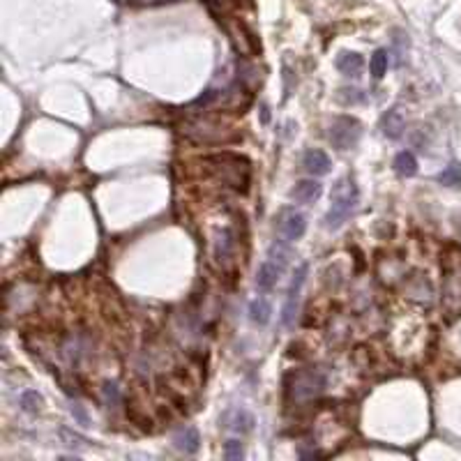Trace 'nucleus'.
Here are the masks:
<instances>
[{
	"label": "nucleus",
	"instance_id": "1",
	"mask_svg": "<svg viewBox=\"0 0 461 461\" xmlns=\"http://www.w3.org/2000/svg\"><path fill=\"white\" fill-rule=\"evenodd\" d=\"M357 198H360V191H357V185L353 178H341L337 180L332 187V196H330V210L326 215V229L337 231L346 224V219L353 215Z\"/></svg>",
	"mask_w": 461,
	"mask_h": 461
},
{
	"label": "nucleus",
	"instance_id": "2",
	"mask_svg": "<svg viewBox=\"0 0 461 461\" xmlns=\"http://www.w3.org/2000/svg\"><path fill=\"white\" fill-rule=\"evenodd\" d=\"M205 164H208L210 173L222 185H226V187H233L240 191L247 189V182H250V164L245 160L233 157V155H217V157H208Z\"/></svg>",
	"mask_w": 461,
	"mask_h": 461
},
{
	"label": "nucleus",
	"instance_id": "3",
	"mask_svg": "<svg viewBox=\"0 0 461 461\" xmlns=\"http://www.w3.org/2000/svg\"><path fill=\"white\" fill-rule=\"evenodd\" d=\"M328 385V378L321 369L309 367V369H300L291 374L288 378V397L293 402H309V399L319 397Z\"/></svg>",
	"mask_w": 461,
	"mask_h": 461
},
{
	"label": "nucleus",
	"instance_id": "4",
	"mask_svg": "<svg viewBox=\"0 0 461 461\" xmlns=\"http://www.w3.org/2000/svg\"><path fill=\"white\" fill-rule=\"evenodd\" d=\"M362 136V125L350 115H339L330 125V143L337 150H350L357 146Z\"/></svg>",
	"mask_w": 461,
	"mask_h": 461
},
{
	"label": "nucleus",
	"instance_id": "5",
	"mask_svg": "<svg viewBox=\"0 0 461 461\" xmlns=\"http://www.w3.org/2000/svg\"><path fill=\"white\" fill-rule=\"evenodd\" d=\"M307 272H309L307 263H300L298 267H295V272H293L291 286H288V293H286L284 309H281V323H284L286 328H291L295 323V314H298V302H300V291H302V286H305V281H307Z\"/></svg>",
	"mask_w": 461,
	"mask_h": 461
},
{
	"label": "nucleus",
	"instance_id": "6",
	"mask_svg": "<svg viewBox=\"0 0 461 461\" xmlns=\"http://www.w3.org/2000/svg\"><path fill=\"white\" fill-rule=\"evenodd\" d=\"M277 229H279L281 236L288 240V243H295V240H300L302 236H305V231H307V217L302 215V212L295 210V208H286V210L279 212Z\"/></svg>",
	"mask_w": 461,
	"mask_h": 461
},
{
	"label": "nucleus",
	"instance_id": "7",
	"mask_svg": "<svg viewBox=\"0 0 461 461\" xmlns=\"http://www.w3.org/2000/svg\"><path fill=\"white\" fill-rule=\"evenodd\" d=\"M222 426L233 433H250L254 429V415L247 408H229L222 415Z\"/></svg>",
	"mask_w": 461,
	"mask_h": 461
},
{
	"label": "nucleus",
	"instance_id": "8",
	"mask_svg": "<svg viewBox=\"0 0 461 461\" xmlns=\"http://www.w3.org/2000/svg\"><path fill=\"white\" fill-rule=\"evenodd\" d=\"M173 445L185 454L198 452V447H201V436H198L196 426H191V424L180 426V429L173 433Z\"/></svg>",
	"mask_w": 461,
	"mask_h": 461
},
{
	"label": "nucleus",
	"instance_id": "9",
	"mask_svg": "<svg viewBox=\"0 0 461 461\" xmlns=\"http://www.w3.org/2000/svg\"><path fill=\"white\" fill-rule=\"evenodd\" d=\"M321 194H323V185L316 182V180H300L291 189V198L295 203H302V205H309V203L319 201Z\"/></svg>",
	"mask_w": 461,
	"mask_h": 461
},
{
	"label": "nucleus",
	"instance_id": "10",
	"mask_svg": "<svg viewBox=\"0 0 461 461\" xmlns=\"http://www.w3.org/2000/svg\"><path fill=\"white\" fill-rule=\"evenodd\" d=\"M302 167H305V171L307 173H312V176H326L328 171H330V157L323 153V150H307L305 153V157H302Z\"/></svg>",
	"mask_w": 461,
	"mask_h": 461
},
{
	"label": "nucleus",
	"instance_id": "11",
	"mask_svg": "<svg viewBox=\"0 0 461 461\" xmlns=\"http://www.w3.org/2000/svg\"><path fill=\"white\" fill-rule=\"evenodd\" d=\"M381 129H383V134L388 136V139H399V136L404 134V129H406L404 113L399 111V109H390V111H385L383 118H381Z\"/></svg>",
	"mask_w": 461,
	"mask_h": 461
},
{
	"label": "nucleus",
	"instance_id": "12",
	"mask_svg": "<svg viewBox=\"0 0 461 461\" xmlns=\"http://www.w3.org/2000/svg\"><path fill=\"white\" fill-rule=\"evenodd\" d=\"M284 272L277 263H272L270 258L263 261L258 267V274H256V288L258 291H272L274 284L279 281V274Z\"/></svg>",
	"mask_w": 461,
	"mask_h": 461
},
{
	"label": "nucleus",
	"instance_id": "13",
	"mask_svg": "<svg viewBox=\"0 0 461 461\" xmlns=\"http://www.w3.org/2000/svg\"><path fill=\"white\" fill-rule=\"evenodd\" d=\"M233 252H236V236H233L231 229H222L215 240V256L219 263H226V261L233 258Z\"/></svg>",
	"mask_w": 461,
	"mask_h": 461
},
{
	"label": "nucleus",
	"instance_id": "14",
	"mask_svg": "<svg viewBox=\"0 0 461 461\" xmlns=\"http://www.w3.org/2000/svg\"><path fill=\"white\" fill-rule=\"evenodd\" d=\"M362 67H364V60L360 53H341V56L337 58V70L346 74V77H360Z\"/></svg>",
	"mask_w": 461,
	"mask_h": 461
},
{
	"label": "nucleus",
	"instance_id": "15",
	"mask_svg": "<svg viewBox=\"0 0 461 461\" xmlns=\"http://www.w3.org/2000/svg\"><path fill=\"white\" fill-rule=\"evenodd\" d=\"M270 314H272V307L265 298H254L250 302V319L256 323V326H267Z\"/></svg>",
	"mask_w": 461,
	"mask_h": 461
},
{
	"label": "nucleus",
	"instance_id": "16",
	"mask_svg": "<svg viewBox=\"0 0 461 461\" xmlns=\"http://www.w3.org/2000/svg\"><path fill=\"white\" fill-rule=\"evenodd\" d=\"M395 171L399 176H404V178H413L417 173V160H415V155L413 153H408V150H404V153H399L397 157H395Z\"/></svg>",
	"mask_w": 461,
	"mask_h": 461
},
{
	"label": "nucleus",
	"instance_id": "17",
	"mask_svg": "<svg viewBox=\"0 0 461 461\" xmlns=\"http://www.w3.org/2000/svg\"><path fill=\"white\" fill-rule=\"evenodd\" d=\"M288 240L284 238V240H274V243L270 245V252H267V258L272 261V263H277L281 270L286 267V263H288V258H291V247L286 245Z\"/></svg>",
	"mask_w": 461,
	"mask_h": 461
},
{
	"label": "nucleus",
	"instance_id": "18",
	"mask_svg": "<svg viewBox=\"0 0 461 461\" xmlns=\"http://www.w3.org/2000/svg\"><path fill=\"white\" fill-rule=\"evenodd\" d=\"M436 180L440 185H447V187H459V185H461V167H459V164H450V167H447L443 173H438Z\"/></svg>",
	"mask_w": 461,
	"mask_h": 461
},
{
	"label": "nucleus",
	"instance_id": "19",
	"mask_svg": "<svg viewBox=\"0 0 461 461\" xmlns=\"http://www.w3.org/2000/svg\"><path fill=\"white\" fill-rule=\"evenodd\" d=\"M369 67H371V77H374V79H381L383 74H385V70H388V51H385V49H378V51L374 53V56H371Z\"/></svg>",
	"mask_w": 461,
	"mask_h": 461
},
{
	"label": "nucleus",
	"instance_id": "20",
	"mask_svg": "<svg viewBox=\"0 0 461 461\" xmlns=\"http://www.w3.org/2000/svg\"><path fill=\"white\" fill-rule=\"evenodd\" d=\"M19 404H21V408L26 413H37L39 408H42V397H39L35 390H28L19 397Z\"/></svg>",
	"mask_w": 461,
	"mask_h": 461
},
{
	"label": "nucleus",
	"instance_id": "21",
	"mask_svg": "<svg viewBox=\"0 0 461 461\" xmlns=\"http://www.w3.org/2000/svg\"><path fill=\"white\" fill-rule=\"evenodd\" d=\"M104 402H106V406H111V408H118L120 406V402H122V395H120V388L115 383H106L104 385Z\"/></svg>",
	"mask_w": 461,
	"mask_h": 461
},
{
	"label": "nucleus",
	"instance_id": "22",
	"mask_svg": "<svg viewBox=\"0 0 461 461\" xmlns=\"http://www.w3.org/2000/svg\"><path fill=\"white\" fill-rule=\"evenodd\" d=\"M58 433H60V438L65 440L67 445H79V447H84V445H88V438H84L81 433H77V431H72V429H67V426H60L58 429Z\"/></svg>",
	"mask_w": 461,
	"mask_h": 461
},
{
	"label": "nucleus",
	"instance_id": "23",
	"mask_svg": "<svg viewBox=\"0 0 461 461\" xmlns=\"http://www.w3.org/2000/svg\"><path fill=\"white\" fill-rule=\"evenodd\" d=\"M243 454H245V450H243V443H240V440H229V443L224 445V457L229 461H240Z\"/></svg>",
	"mask_w": 461,
	"mask_h": 461
},
{
	"label": "nucleus",
	"instance_id": "24",
	"mask_svg": "<svg viewBox=\"0 0 461 461\" xmlns=\"http://www.w3.org/2000/svg\"><path fill=\"white\" fill-rule=\"evenodd\" d=\"M70 411H72V415L77 417L81 424H88V415H86V411L81 408L79 404H72V408H70Z\"/></svg>",
	"mask_w": 461,
	"mask_h": 461
}]
</instances>
